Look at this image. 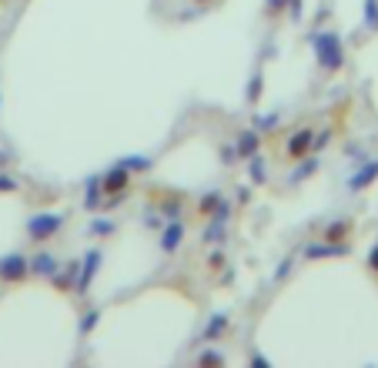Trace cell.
<instances>
[{
	"instance_id": "6da1fadb",
	"label": "cell",
	"mask_w": 378,
	"mask_h": 368,
	"mask_svg": "<svg viewBox=\"0 0 378 368\" xmlns=\"http://www.w3.org/2000/svg\"><path fill=\"white\" fill-rule=\"evenodd\" d=\"M60 225H64L60 214H34V218L27 221V231H31V238L44 241V238H54V234L60 231Z\"/></svg>"
},
{
	"instance_id": "7a4b0ae2",
	"label": "cell",
	"mask_w": 378,
	"mask_h": 368,
	"mask_svg": "<svg viewBox=\"0 0 378 368\" xmlns=\"http://www.w3.org/2000/svg\"><path fill=\"white\" fill-rule=\"evenodd\" d=\"M341 44L335 34H325V37H318V60H322L325 71H338L341 67Z\"/></svg>"
},
{
	"instance_id": "3957f363",
	"label": "cell",
	"mask_w": 378,
	"mask_h": 368,
	"mask_svg": "<svg viewBox=\"0 0 378 368\" xmlns=\"http://www.w3.org/2000/svg\"><path fill=\"white\" fill-rule=\"evenodd\" d=\"M311 137H315V131L311 128H302L298 134L288 137V144H284V157L288 161H302V157L311 155Z\"/></svg>"
},
{
	"instance_id": "277c9868",
	"label": "cell",
	"mask_w": 378,
	"mask_h": 368,
	"mask_svg": "<svg viewBox=\"0 0 378 368\" xmlns=\"http://www.w3.org/2000/svg\"><path fill=\"white\" fill-rule=\"evenodd\" d=\"M27 272H31V261H27V258H20V254L0 258V278H3V281H20Z\"/></svg>"
},
{
	"instance_id": "5b68a950",
	"label": "cell",
	"mask_w": 378,
	"mask_h": 368,
	"mask_svg": "<svg viewBox=\"0 0 378 368\" xmlns=\"http://www.w3.org/2000/svg\"><path fill=\"white\" fill-rule=\"evenodd\" d=\"M375 175H378V161H372V164H368L365 171H359V175L348 181V188H352V191H361L365 184H372V177H375Z\"/></svg>"
},
{
	"instance_id": "8992f818",
	"label": "cell",
	"mask_w": 378,
	"mask_h": 368,
	"mask_svg": "<svg viewBox=\"0 0 378 368\" xmlns=\"http://www.w3.org/2000/svg\"><path fill=\"white\" fill-rule=\"evenodd\" d=\"M128 188V175L124 171H114V175H108V181H104V191H124Z\"/></svg>"
},
{
	"instance_id": "52a82bcc",
	"label": "cell",
	"mask_w": 378,
	"mask_h": 368,
	"mask_svg": "<svg viewBox=\"0 0 378 368\" xmlns=\"http://www.w3.org/2000/svg\"><path fill=\"white\" fill-rule=\"evenodd\" d=\"M31 272L51 274L54 272V258H51V254H37V258H31Z\"/></svg>"
},
{
	"instance_id": "ba28073f",
	"label": "cell",
	"mask_w": 378,
	"mask_h": 368,
	"mask_svg": "<svg viewBox=\"0 0 378 368\" xmlns=\"http://www.w3.org/2000/svg\"><path fill=\"white\" fill-rule=\"evenodd\" d=\"M178 241H181V225H171L168 231H164V238H161V248H164V252H171Z\"/></svg>"
},
{
	"instance_id": "9c48e42d",
	"label": "cell",
	"mask_w": 378,
	"mask_h": 368,
	"mask_svg": "<svg viewBox=\"0 0 378 368\" xmlns=\"http://www.w3.org/2000/svg\"><path fill=\"white\" fill-rule=\"evenodd\" d=\"M341 231H352V225H348V221H341V225H332V228H325V241H332V238H345Z\"/></svg>"
},
{
	"instance_id": "30bf717a",
	"label": "cell",
	"mask_w": 378,
	"mask_h": 368,
	"mask_svg": "<svg viewBox=\"0 0 378 368\" xmlns=\"http://www.w3.org/2000/svg\"><path fill=\"white\" fill-rule=\"evenodd\" d=\"M225 325H227V318H225V315H221V318H214V322L208 325V338H211V335H218V331L225 328Z\"/></svg>"
},
{
	"instance_id": "8fae6325",
	"label": "cell",
	"mask_w": 378,
	"mask_h": 368,
	"mask_svg": "<svg viewBox=\"0 0 378 368\" xmlns=\"http://www.w3.org/2000/svg\"><path fill=\"white\" fill-rule=\"evenodd\" d=\"M248 151H255V137H251V134L241 137V157H251Z\"/></svg>"
},
{
	"instance_id": "7c38bea8",
	"label": "cell",
	"mask_w": 378,
	"mask_h": 368,
	"mask_svg": "<svg viewBox=\"0 0 378 368\" xmlns=\"http://www.w3.org/2000/svg\"><path fill=\"white\" fill-rule=\"evenodd\" d=\"M368 268H372V272H378V245L372 248V254H368Z\"/></svg>"
},
{
	"instance_id": "4fadbf2b",
	"label": "cell",
	"mask_w": 378,
	"mask_h": 368,
	"mask_svg": "<svg viewBox=\"0 0 378 368\" xmlns=\"http://www.w3.org/2000/svg\"><path fill=\"white\" fill-rule=\"evenodd\" d=\"M0 188H3V191H14V181L7 175H0Z\"/></svg>"
},
{
	"instance_id": "5bb4252c",
	"label": "cell",
	"mask_w": 378,
	"mask_h": 368,
	"mask_svg": "<svg viewBox=\"0 0 378 368\" xmlns=\"http://www.w3.org/2000/svg\"><path fill=\"white\" fill-rule=\"evenodd\" d=\"M282 3H284V0H268V7H271V10H282Z\"/></svg>"
},
{
	"instance_id": "9a60e30c",
	"label": "cell",
	"mask_w": 378,
	"mask_h": 368,
	"mask_svg": "<svg viewBox=\"0 0 378 368\" xmlns=\"http://www.w3.org/2000/svg\"><path fill=\"white\" fill-rule=\"evenodd\" d=\"M201 3H208V0H201Z\"/></svg>"
}]
</instances>
